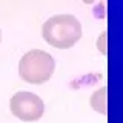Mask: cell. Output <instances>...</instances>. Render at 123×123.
Wrapping results in <instances>:
<instances>
[{
	"instance_id": "6da1fadb",
	"label": "cell",
	"mask_w": 123,
	"mask_h": 123,
	"mask_svg": "<svg viewBox=\"0 0 123 123\" xmlns=\"http://www.w3.org/2000/svg\"><path fill=\"white\" fill-rule=\"evenodd\" d=\"M42 34L46 43L59 49H66L80 40L82 25L79 18L71 14H57L43 23Z\"/></svg>"
},
{
	"instance_id": "7a4b0ae2",
	"label": "cell",
	"mask_w": 123,
	"mask_h": 123,
	"mask_svg": "<svg viewBox=\"0 0 123 123\" xmlns=\"http://www.w3.org/2000/svg\"><path fill=\"white\" fill-rule=\"evenodd\" d=\"M55 62L52 55L40 49H31L20 59L18 74L25 82L40 85L48 82L54 74Z\"/></svg>"
},
{
	"instance_id": "3957f363",
	"label": "cell",
	"mask_w": 123,
	"mask_h": 123,
	"mask_svg": "<svg viewBox=\"0 0 123 123\" xmlns=\"http://www.w3.org/2000/svg\"><path fill=\"white\" fill-rule=\"evenodd\" d=\"M9 109L12 115L23 122H36L45 112V103L37 94L18 91L9 100Z\"/></svg>"
},
{
	"instance_id": "277c9868",
	"label": "cell",
	"mask_w": 123,
	"mask_h": 123,
	"mask_svg": "<svg viewBox=\"0 0 123 123\" xmlns=\"http://www.w3.org/2000/svg\"><path fill=\"white\" fill-rule=\"evenodd\" d=\"M106 92H108V89L103 86V88L97 89L94 94L91 95V106H92V109H94L95 112L103 114V115H106V112H108V106H106V105H108Z\"/></svg>"
},
{
	"instance_id": "5b68a950",
	"label": "cell",
	"mask_w": 123,
	"mask_h": 123,
	"mask_svg": "<svg viewBox=\"0 0 123 123\" xmlns=\"http://www.w3.org/2000/svg\"><path fill=\"white\" fill-rule=\"evenodd\" d=\"M82 2H83V3H86V5H91V3H94L95 0H82Z\"/></svg>"
},
{
	"instance_id": "8992f818",
	"label": "cell",
	"mask_w": 123,
	"mask_h": 123,
	"mask_svg": "<svg viewBox=\"0 0 123 123\" xmlns=\"http://www.w3.org/2000/svg\"><path fill=\"white\" fill-rule=\"evenodd\" d=\"M0 42H2V31H0Z\"/></svg>"
}]
</instances>
